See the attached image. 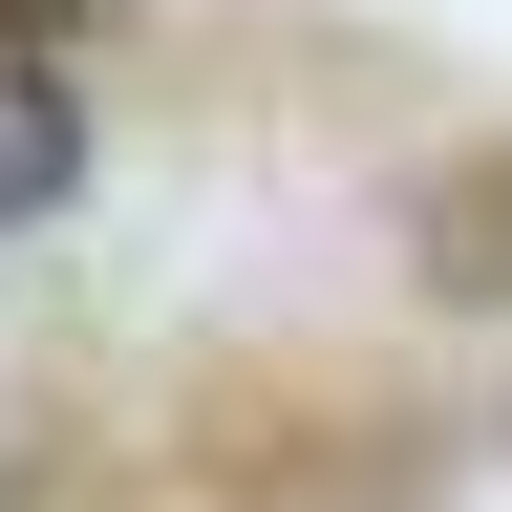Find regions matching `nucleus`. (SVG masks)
<instances>
[{
  "label": "nucleus",
  "mask_w": 512,
  "mask_h": 512,
  "mask_svg": "<svg viewBox=\"0 0 512 512\" xmlns=\"http://www.w3.org/2000/svg\"><path fill=\"white\" fill-rule=\"evenodd\" d=\"M86 0H0V235L86 192V64H64Z\"/></svg>",
  "instance_id": "nucleus-1"
}]
</instances>
